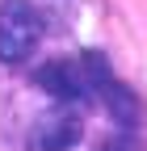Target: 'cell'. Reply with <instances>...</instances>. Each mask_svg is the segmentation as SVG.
<instances>
[{
	"instance_id": "1",
	"label": "cell",
	"mask_w": 147,
	"mask_h": 151,
	"mask_svg": "<svg viewBox=\"0 0 147 151\" xmlns=\"http://www.w3.org/2000/svg\"><path fill=\"white\" fill-rule=\"evenodd\" d=\"M42 9L30 0H0V63H25L42 42Z\"/></svg>"
},
{
	"instance_id": "2",
	"label": "cell",
	"mask_w": 147,
	"mask_h": 151,
	"mask_svg": "<svg viewBox=\"0 0 147 151\" xmlns=\"http://www.w3.org/2000/svg\"><path fill=\"white\" fill-rule=\"evenodd\" d=\"M80 139H84L80 113L50 109V113H42V118H34L30 134H25V147H30V151H67V147H76Z\"/></svg>"
},
{
	"instance_id": "3",
	"label": "cell",
	"mask_w": 147,
	"mask_h": 151,
	"mask_svg": "<svg viewBox=\"0 0 147 151\" xmlns=\"http://www.w3.org/2000/svg\"><path fill=\"white\" fill-rule=\"evenodd\" d=\"M34 84H38L42 92H50L55 101H80V97H88V71H84L80 59H55V63L38 67Z\"/></svg>"
},
{
	"instance_id": "4",
	"label": "cell",
	"mask_w": 147,
	"mask_h": 151,
	"mask_svg": "<svg viewBox=\"0 0 147 151\" xmlns=\"http://www.w3.org/2000/svg\"><path fill=\"white\" fill-rule=\"evenodd\" d=\"M101 151H139V139L130 134V130H122V134H109L101 143Z\"/></svg>"
}]
</instances>
